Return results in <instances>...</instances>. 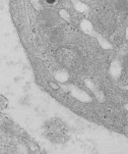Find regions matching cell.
<instances>
[{"mask_svg": "<svg viewBox=\"0 0 128 154\" xmlns=\"http://www.w3.org/2000/svg\"><path fill=\"white\" fill-rule=\"evenodd\" d=\"M44 134L55 143H64L68 139V132L64 122L58 119H51L44 125Z\"/></svg>", "mask_w": 128, "mask_h": 154, "instance_id": "6da1fadb", "label": "cell"}, {"mask_svg": "<svg viewBox=\"0 0 128 154\" xmlns=\"http://www.w3.org/2000/svg\"><path fill=\"white\" fill-rule=\"evenodd\" d=\"M46 1L48 2V3H54L55 0H46Z\"/></svg>", "mask_w": 128, "mask_h": 154, "instance_id": "5b68a950", "label": "cell"}, {"mask_svg": "<svg viewBox=\"0 0 128 154\" xmlns=\"http://www.w3.org/2000/svg\"><path fill=\"white\" fill-rule=\"evenodd\" d=\"M115 6L118 11L126 12L128 11V0H118Z\"/></svg>", "mask_w": 128, "mask_h": 154, "instance_id": "277c9868", "label": "cell"}, {"mask_svg": "<svg viewBox=\"0 0 128 154\" xmlns=\"http://www.w3.org/2000/svg\"><path fill=\"white\" fill-rule=\"evenodd\" d=\"M50 39L53 43H60L63 39V34L60 30L56 29V30H53L50 34Z\"/></svg>", "mask_w": 128, "mask_h": 154, "instance_id": "3957f363", "label": "cell"}, {"mask_svg": "<svg viewBox=\"0 0 128 154\" xmlns=\"http://www.w3.org/2000/svg\"><path fill=\"white\" fill-rule=\"evenodd\" d=\"M41 19L44 20V23L50 26L53 23L56 22V14L52 11H45L42 14Z\"/></svg>", "mask_w": 128, "mask_h": 154, "instance_id": "7a4b0ae2", "label": "cell"}, {"mask_svg": "<svg viewBox=\"0 0 128 154\" xmlns=\"http://www.w3.org/2000/svg\"><path fill=\"white\" fill-rule=\"evenodd\" d=\"M126 66H128V56L126 57Z\"/></svg>", "mask_w": 128, "mask_h": 154, "instance_id": "8992f818", "label": "cell"}]
</instances>
